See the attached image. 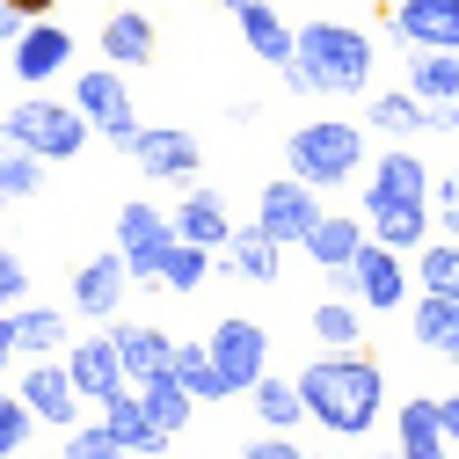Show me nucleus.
<instances>
[{"mask_svg":"<svg viewBox=\"0 0 459 459\" xmlns=\"http://www.w3.org/2000/svg\"><path fill=\"white\" fill-rule=\"evenodd\" d=\"M299 394H307V423H321L335 437H365L386 409V372L365 351H328L299 372Z\"/></svg>","mask_w":459,"mask_h":459,"instance_id":"1","label":"nucleus"},{"mask_svg":"<svg viewBox=\"0 0 459 459\" xmlns=\"http://www.w3.org/2000/svg\"><path fill=\"white\" fill-rule=\"evenodd\" d=\"M292 95H365L372 88V37L351 22H307L299 51L284 66Z\"/></svg>","mask_w":459,"mask_h":459,"instance_id":"2","label":"nucleus"},{"mask_svg":"<svg viewBox=\"0 0 459 459\" xmlns=\"http://www.w3.org/2000/svg\"><path fill=\"white\" fill-rule=\"evenodd\" d=\"M88 117H81V102H51V95H30L22 109H8L0 117V139L8 146H30V153H44V160H74L81 146H88Z\"/></svg>","mask_w":459,"mask_h":459,"instance_id":"3","label":"nucleus"},{"mask_svg":"<svg viewBox=\"0 0 459 459\" xmlns=\"http://www.w3.org/2000/svg\"><path fill=\"white\" fill-rule=\"evenodd\" d=\"M284 160H292L299 183H314L328 197L335 183H351L358 168H365V132L358 125H299L292 146H284Z\"/></svg>","mask_w":459,"mask_h":459,"instance_id":"4","label":"nucleus"},{"mask_svg":"<svg viewBox=\"0 0 459 459\" xmlns=\"http://www.w3.org/2000/svg\"><path fill=\"white\" fill-rule=\"evenodd\" d=\"M74 102H81V117H88L102 139L132 146V132H139V109H132L125 66H88V74H81V88H74Z\"/></svg>","mask_w":459,"mask_h":459,"instance_id":"5","label":"nucleus"},{"mask_svg":"<svg viewBox=\"0 0 459 459\" xmlns=\"http://www.w3.org/2000/svg\"><path fill=\"white\" fill-rule=\"evenodd\" d=\"M212 365H219L226 394H248V386L270 372V335H263V321H219V328H212Z\"/></svg>","mask_w":459,"mask_h":459,"instance_id":"6","label":"nucleus"},{"mask_svg":"<svg viewBox=\"0 0 459 459\" xmlns=\"http://www.w3.org/2000/svg\"><path fill=\"white\" fill-rule=\"evenodd\" d=\"M328 204H321V190L314 183H299V176H284V183H270L263 190V212H255V226L270 241H284V248H299L307 234H314V219H321Z\"/></svg>","mask_w":459,"mask_h":459,"instance_id":"7","label":"nucleus"},{"mask_svg":"<svg viewBox=\"0 0 459 459\" xmlns=\"http://www.w3.org/2000/svg\"><path fill=\"white\" fill-rule=\"evenodd\" d=\"M117 248H125L132 277L160 284V263H168V248H176V219H160L153 204H125L117 212Z\"/></svg>","mask_w":459,"mask_h":459,"instance_id":"8","label":"nucleus"},{"mask_svg":"<svg viewBox=\"0 0 459 459\" xmlns=\"http://www.w3.org/2000/svg\"><path fill=\"white\" fill-rule=\"evenodd\" d=\"M125 153L146 168L153 183H190V176H197V160H204V146H197L190 132H176V125H139Z\"/></svg>","mask_w":459,"mask_h":459,"instance_id":"9","label":"nucleus"},{"mask_svg":"<svg viewBox=\"0 0 459 459\" xmlns=\"http://www.w3.org/2000/svg\"><path fill=\"white\" fill-rule=\"evenodd\" d=\"M351 292H358V307L394 314L401 299H409V263H401V248L365 241V248H358V263H351Z\"/></svg>","mask_w":459,"mask_h":459,"instance_id":"10","label":"nucleus"},{"mask_svg":"<svg viewBox=\"0 0 459 459\" xmlns=\"http://www.w3.org/2000/svg\"><path fill=\"white\" fill-rule=\"evenodd\" d=\"M15 394L37 409V423H59V430H74V423H81V386H74L66 358H30V372H22V386H15Z\"/></svg>","mask_w":459,"mask_h":459,"instance_id":"11","label":"nucleus"},{"mask_svg":"<svg viewBox=\"0 0 459 459\" xmlns=\"http://www.w3.org/2000/svg\"><path fill=\"white\" fill-rule=\"evenodd\" d=\"M66 372H74V386H81V401H102L109 394H125L132 386V372H125V358H117V335H88V342H66Z\"/></svg>","mask_w":459,"mask_h":459,"instance_id":"12","label":"nucleus"},{"mask_svg":"<svg viewBox=\"0 0 459 459\" xmlns=\"http://www.w3.org/2000/svg\"><path fill=\"white\" fill-rule=\"evenodd\" d=\"M125 284H132L125 248L88 255V263L74 270V314H81V321H109V314H117V299H125Z\"/></svg>","mask_w":459,"mask_h":459,"instance_id":"13","label":"nucleus"},{"mask_svg":"<svg viewBox=\"0 0 459 459\" xmlns=\"http://www.w3.org/2000/svg\"><path fill=\"white\" fill-rule=\"evenodd\" d=\"M8 59H15V81H30V88H44L51 74H59L66 59H74V30H59L51 15H37L15 44H8Z\"/></svg>","mask_w":459,"mask_h":459,"instance_id":"14","label":"nucleus"},{"mask_svg":"<svg viewBox=\"0 0 459 459\" xmlns=\"http://www.w3.org/2000/svg\"><path fill=\"white\" fill-rule=\"evenodd\" d=\"M394 37L409 51H459V0H401Z\"/></svg>","mask_w":459,"mask_h":459,"instance_id":"15","label":"nucleus"},{"mask_svg":"<svg viewBox=\"0 0 459 459\" xmlns=\"http://www.w3.org/2000/svg\"><path fill=\"white\" fill-rule=\"evenodd\" d=\"M234 22H241V44L255 51L263 66H292V51H299V30L277 15V0H248V8H234Z\"/></svg>","mask_w":459,"mask_h":459,"instance_id":"16","label":"nucleus"},{"mask_svg":"<svg viewBox=\"0 0 459 459\" xmlns=\"http://www.w3.org/2000/svg\"><path fill=\"white\" fill-rule=\"evenodd\" d=\"M409 197H423V204H430V168H423L409 146H386V153L372 160L365 204H409Z\"/></svg>","mask_w":459,"mask_h":459,"instance_id":"17","label":"nucleus"},{"mask_svg":"<svg viewBox=\"0 0 459 459\" xmlns=\"http://www.w3.org/2000/svg\"><path fill=\"white\" fill-rule=\"evenodd\" d=\"M372 241V226H358V219H342V212H321L314 219V234L299 241L321 270H335V277H351V263H358V248Z\"/></svg>","mask_w":459,"mask_h":459,"instance_id":"18","label":"nucleus"},{"mask_svg":"<svg viewBox=\"0 0 459 459\" xmlns=\"http://www.w3.org/2000/svg\"><path fill=\"white\" fill-rule=\"evenodd\" d=\"M394 430H401V445H394L401 459H445V445H452L445 437V401H430V394L401 401V423Z\"/></svg>","mask_w":459,"mask_h":459,"instance_id":"19","label":"nucleus"},{"mask_svg":"<svg viewBox=\"0 0 459 459\" xmlns=\"http://www.w3.org/2000/svg\"><path fill=\"white\" fill-rule=\"evenodd\" d=\"M109 335H117V358H125V372H132V386L139 379H153V372H168V365H176V342H168L153 321H117V328H109Z\"/></svg>","mask_w":459,"mask_h":459,"instance_id":"20","label":"nucleus"},{"mask_svg":"<svg viewBox=\"0 0 459 459\" xmlns=\"http://www.w3.org/2000/svg\"><path fill=\"white\" fill-rule=\"evenodd\" d=\"M102 423H109V437H117L125 452H160L168 445V430L146 416V401H139V386H125V394H109L102 401Z\"/></svg>","mask_w":459,"mask_h":459,"instance_id":"21","label":"nucleus"},{"mask_svg":"<svg viewBox=\"0 0 459 459\" xmlns=\"http://www.w3.org/2000/svg\"><path fill=\"white\" fill-rule=\"evenodd\" d=\"M139 401H146V416H153L168 437H183V430H190V416H197V394L183 386V372H176V365L153 372V379H139Z\"/></svg>","mask_w":459,"mask_h":459,"instance_id":"22","label":"nucleus"},{"mask_svg":"<svg viewBox=\"0 0 459 459\" xmlns=\"http://www.w3.org/2000/svg\"><path fill=\"white\" fill-rule=\"evenodd\" d=\"M365 226H372V241H386V248H423L430 241V204L423 197H409V204H365Z\"/></svg>","mask_w":459,"mask_h":459,"instance_id":"23","label":"nucleus"},{"mask_svg":"<svg viewBox=\"0 0 459 459\" xmlns=\"http://www.w3.org/2000/svg\"><path fill=\"white\" fill-rule=\"evenodd\" d=\"M15 358H59L66 351V314L59 307H8Z\"/></svg>","mask_w":459,"mask_h":459,"instance_id":"24","label":"nucleus"},{"mask_svg":"<svg viewBox=\"0 0 459 459\" xmlns=\"http://www.w3.org/2000/svg\"><path fill=\"white\" fill-rule=\"evenodd\" d=\"M168 219H176V234L183 241H197V248H226V241H234V226H226V204H219V190H190L176 212H168Z\"/></svg>","mask_w":459,"mask_h":459,"instance_id":"25","label":"nucleus"},{"mask_svg":"<svg viewBox=\"0 0 459 459\" xmlns=\"http://www.w3.org/2000/svg\"><path fill=\"white\" fill-rule=\"evenodd\" d=\"M102 59H109V66H153V22H146L139 8L109 15V22H102Z\"/></svg>","mask_w":459,"mask_h":459,"instance_id":"26","label":"nucleus"},{"mask_svg":"<svg viewBox=\"0 0 459 459\" xmlns=\"http://www.w3.org/2000/svg\"><path fill=\"white\" fill-rule=\"evenodd\" d=\"M409 328H416V342H423V351H437V358H459V299H452V292H423Z\"/></svg>","mask_w":459,"mask_h":459,"instance_id":"27","label":"nucleus"},{"mask_svg":"<svg viewBox=\"0 0 459 459\" xmlns=\"http://www.w3.org/2000/svg\"><path fill=\"white\" fill-rule=\"evenodd\" d=\"M248 401H255V416H263V430H292V423H307V394H299V379H255L248 386Z\"/></svg>","mask_w":459,"mask_h":459,"instance_id":"28","label":"nucleus"},{"mask_svg":"<svg viewBox=\"0 0 459 459\" xmlns=\"http://www.w3.org/2000/svg\"><path fill=\"white\" fill-rule=\"evenodd\" d=\"M409 88L423 102H459V51H409Z\"/></svg>","mask_w":459,"mask_h":459,"instance_id":"29","label":"nucleus"},{"mask_svg":"<svg viewBox=\"0 0 459 459\" xmlns=\"http://www.w3.org/2000/svg\"><path fill=\"white\" fill-rule=\"evenodd\" d=\"M226 255H234V277H248V284H277V255H284V241H270L263 226H248V234L226 241Z\"/></svg>","mask_w":459,"mask_h":459,"instance_id":"30","label":"nucleus"},{"mask_svg":"<svg viewBox=\"0 0 459 459\" xmlns=\"http://www.w3.org/2000/svg\"><path fill=\"white\" fill-rule=\"evenodd\" d=\"M365 125L372 132H423V95L416 88H386L365 102Z\"/></svg>","mask_w":459,"mask_h":459,"instance_id":"31","label":"nucleus"},{"mask_svg":"<svg viewBox=\"0 0 459 459\" xmlns=\"http://www.w3.org/2000/svg\"><path fill=\"white\" fill-rule=\"evenodd\" d=\"M37 183H44V153L0 139V197H37Z\"/></svg>","mask_w":459,"mask_h":459,"instance_id":"32","label":"nucleus"},{"mask_svg":"<svg viewBox=\"0 0 459 459\" xmlns=\"http://www.w3.org/2000/svg\"><path fill=\"white\" fill-rule=\"evenodd\" d=\"M176 372H183V386H190L197 401H219V394H226V379H219V365H212V342H176Z\"/></svg>","mask_w":459,"mask_h":459,"instance_id":"33","label":"nucleus"},{"mask_svg":"<svg viewBox=\"0 0 459 459\" xmlns=\"http://www.w3.org/2000/svg\"><path fill=\"white\" fill-rule=\"evenodd\" d=\"M416 284L423 292H452L459 299V241H423V263H416Z\"/></svg>","mask_w":459,"mask_h":459,"instance_id":"34","label":"nucleus"},{"mask_svg":"<svg viewBox=\"0 0 459 459\" xmlns=\"http://www.w3.org/2000/svg\"><path fill=\"white\" fill-rule=\"evenodd\" d=\"M314 335L328 342V351H358L365 321H358V307H351V299H321V307H314Z\"/></svg>","mask_w":459,"mask_h":459,"instance_id":"35","label":"nucleus"},{"mask_svg":"<svg viewBox=\"0 0 459 459\" xmlns=\"http://www.w3.org/2000/svg\"><path fill=\"white\" fill-rule=\"evenodd\" d=\"M204 270H212V248H197V241L176 234V248H168V263H160V284H168V292H197Z\"/></svg>","mask_w":459,"mask_h":459,"instance_id":"36","label":"nucleus"},{"mask_svg":"<svg viewBox=\"0 0 459 459\" xmlns=\"http://www.w3.org/2000/svg\"><path fill=\"white\" fill-rule=\"evenodd\" d=\"M30 430H37V409L22 394H0V459H15L30 445Z\"/></svg>","mask_w":459,"mask_h":459,"instance_id":"37","label":"nucleus"},{"mask_svg":"<svg viewBox=\"0 0 459 459\" xmlns=\"http://www.w3.org/2000/svg\"><path fill=\"white\" fill-rule=\"evenodd\" d=\"M66 459H132V452H125L117 437H109V423L95 416L88 430H74V437H66Z\"/></svg>","mask_w":459,"mask_h":459,"instance_id":"38","label":"nucleus"},{"mask_svg":"<svg viewBox=\"0 0 459 459\" xmlns=\"http://www.w3.org/2000/svg\"><path fill=\"white\" fill-rule=\"evenodd\" d=\"M22 292H30L22 255H8V248H0V314H8V307H22Z\"/></svg>","mask_w":459,"mask_h":459,"instance_id":"39","label":"nucleus"},{"mask_svg":"<svg viewBox=\"0 0 459 459\" xmlns=\"http://www.w3.org/2000/svg\"><path fill=\"white\" fill-rule=\"evenodd\" d=\"M241 459H307V452H299L292 437H255V445H248Z\"/></svg>","mask_w":459,"mask_h":459,"instance_id":"40","label":"nucleus"},{"mask_svg":"<svg viewBox=\"0 0 459 459\" xmlns=\"http://www.w3.org/2000/svg\"><path fill=\"white\" fill-rule=\"evenodd\" d=\"M22 30H30V15H22V8H15V0H0V44H15V37H22Z\"/></svg>","mask_w":459,"mask_h":459,"instance_id":"41","label":"nucleus"},{"mask_svg":"<svg viewBox=\"0 0 459 459\" xmlns=\"http://www.w3.org/2000/svg\"><path fill=\"white\" fill-rule=\"evenodd\" d=\"M8 358H15V328H8V314H0V372H8Z\"/></svg>","mask_w":459,"mask_h":459,"instance_id":"42","label":"nucleus"},{"mask_svg":"<svg viewBox=\"0 0 459 459\" xmlns=\"http://www.w3.org/2000/svg\"><path fill=\"white\" fill-rule=\"evenodd\" d=\"M445 437L459 445V394H445Z\"/></svg>","mask_w":459,"mask_h":459,"instance_id":"43","label":"nucleus"},{"mask_svg":"<svg viewBox=\"0 0 459 459\" xmlns=\"http://www.w3.org/2000/svg\"><path fill=\"white\" fill-rule=\"evenodd\" d=\"M15 8H22L30 22H37V15H51V8H59V0H15Z\"/></svg>","mask_w":459,"mask_h":459,"instance_id":"44","label":"nucleus"},{"mask_svg":"<svg viewBox=\"0 0 459 459\" xmlns=\"http://www.w3.org/2000/svg\"><path fill=\"white\" fill-rule=\"evenodd\" d=\"M219 8H226V15H234V8H248V0H219Z\"/></svg>","mask_w":459,"mask_h":459,"instance_id":"45","label":"nucleus"},{"mask_svg":"<svg viewBox=\"0 0 459 459\" xmlns=\"http://www.w3.org/2000/svg\"><path fill=\"white\" fill-rule=\"evenodd\" d=\"M379 459H401V452H379Z\"/></svg>","mask_w":459,"mask_h":459,"instance_id":"46","label":"nucleus"}]
</instances>
